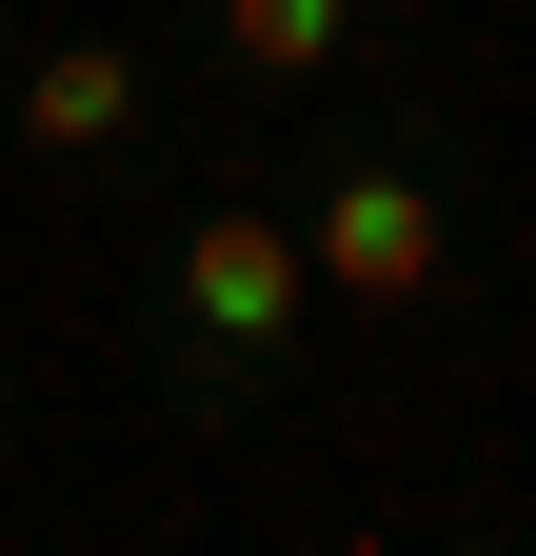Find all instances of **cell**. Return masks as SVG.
I'll use <instances>...</instances> for the list:
<instances>
[{"label": "cell", "mask_w": 536, "mask_h": 556, "mask_svg": "<svg viewBox=\"0 0 536 556\" xmlns=\"http://www.w3.org/2000/svg\"><path fill=\"white\" fill-rule=\"evenodd\" d=\"M140 378L199 438H258V417L318 397V258H298V219L258 179H199L140 239Z\"/></svg>", "instance_id": "6da1fadb"}, {"label": "cell", "mask_w": 536, "mask_h": 556, "mask_svg": "<svg viewBox=\"0 0 536 556\" xmlns=\"http://www.w3.org/2000/svg\"><path fill=\"white\" fill-rule=\"evenodd\" d=\"M159 119H179V40L159 21H60V40H21V80H0V160L60 179V199H100Z\"/></svg>", "instance_id": "3957f363"}, {"label": "cell", "mask_w": 536, "mask_h": 556, "mask_svg": "<svg viewBox=\"0 0 536 556\" xmlns=\"http://www.w3.org/2000/svg\"><path fill=\"white\" fill-rule=\"evenodd\" d=\"M0 497H21V378H0Z\"/></svg>", "instance_id": "5b68a950"}, {"label": "cell", "mask_w": 536, "mask_h": 556, "mask_svg": "<svg viewBox=\"0 0 536 556\" xmlns=\"http://www.w3.org/2000/svg\"><path fill=\"white\" fill-rule=\"evenodd\" d=\"M378 21H397V0H378Z\"/></svg>", "instance_id": "52a82bcc"}, {"label": "cell", "mask_w": 536, "mask_h": 556, "mask_svg": "<svg viewBox=\"0 0 536 556\" xmlns=\"http://www.w3.org/2000/svg\"><path fill=\"white\" fill-rule=\"evenodd\" d=\"M358 40H378V0H199V21H179V80H199V100L298 119V100H339V80H358Z\"/></svg>", "instance_id": "277c9868"}, {"label": "cell", "mask_w": 536, "mask_h": 556, "mask_svg": "<svg viewBox=\"0 0 536 556\" xmlns=\"http://www.w3.org/2000/svg\"><path fill=\"white\" fill-rule=\"evenodd\" d=\"M279 219L318 258V318H437L457 299V139L418 100H298V179H279Z\"/></svg>", "instance_id": "7a4b0ae2"}, {"label": "cell", "mask_w": 536, "mask_h": 556, "mask_svg": "<svg viewBox=\"0 0 536 556\" xmlns=\"http://www.w3.org/2000/svg\"><path fill=\"white\" fill-rule=\"evenodd\" d=\"M0 80H21V0H0Z\"/></svg>", "instance_id": "8992f818"}]
</instances>
